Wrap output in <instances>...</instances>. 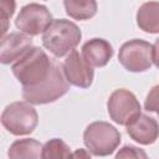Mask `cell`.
Instances as JSON below:
<instances>
[{"label":"cell","instance_id":"cell-14","mask_svg":"<svg viewBox=\"0 0 159 159\" xmlns=\"http://www.w3.org/2000/svg\"><path fill=\"white\" fill-rule=\"evenodd\" d=\"M7 155L12 159H39L42 158V145L32 138L19 139L10 145Z\"/></svg>","mask_w":159,"mask_h":159},{"label":"cell","instance_id":"cell-12","mask_svg":"<svg viewBox=\"0 0 159 159\" xmlns=\"http://www.w3.org/2000/svg\"><path fill=\"white\" fill-rule=\"evenodd\" d=\"M112 56L113 47L104 39H92L82 46V57L92 67H104Z\"/></svg>","mask_w":159,"mask_h":159},{"label":"cell","instance_id":"cell-2","mask_svg":"<svg viewBox=\"0 0 159 159\" xmlns=\"http://www.w3.org/2000/svg\"><path fill=\"white\" fill-rule=\"evenodd\" d=\"M82 32L80 27L66 19L52 20L42 35V45L56 57H63L72 52L80 43Z\"/></svg>","mask_w":159,"mask_h":159},{"label":"cell","instance_id":"cell-4","mask_svg":"<svg viewBox=\"0 0 159 159\" xmlns=\"http://www.w3.org/2000/svg\"><path fill=\"white\" fill-rule=\"evenodd\" d=\"M83 143L87 150L96 157L111 155L120 143V133L112 124L98 120L84 129Z\"/></svg>","mask_w":159,"mask_h":159},{"label":"cell","instance_id":"cell-21","mask_svg":"<svg viewBox=\"0 0 159 159\" xmlns=\"http://www.w3.org/2000/svg\"><path fill=\"white\" fill-rule=\"evenodd\" d=\"M72 157H84V158H88V157H91V154H89V152L86 153L83 149H78L75 153H72Z\"/></svg>","mask_w":159,"mask_h":159},{"label":"cell","instance_id":"cell-15","mask_svg":"<svg viewBox=\"0 0 159 159\" xmlns=\"http://www.w3.org/2000/svg\"><path fill=\"white\" fill-rule=\"evenodd\" d=\"M66 14L75 20H89L97 14L96 0H63Z\"/></svg>","mask_w":159,"mask_h":159},{"label":"cell","instance_id":"cell-19","mask_svg":"<svg viewBox=\"0 0 159 159\" xmlns=\"http://www.w3.org/2000/svg\"><path fill=\"white\" fill-rule=\"evenodd\" d=\"M147 153L133 145H124L117 154L116 158H147Z\"/></svg>","mask_w":159,"mask_h":159},{"label":"cell","instance_id":"cell-16","mask_svg":"<svg viewBox=\"0 0 159 159\" xmlns=\"http://www.w3.org/2000/svg\"><path fill=\"white\" fill-rule=\"evenodd\" d=\"M70 157H72L71 149L62 139L53 138L42 145V158L45 159L70 158Z\"/></svg>","mask_w":159,"mask_h":159},{"label":"cell","instance_id":"cell-9","mask_svg":"<svg viewBox=\"0 0 159 159\" xmlns=\"http://www.w3.org/2000/svg\"><path fill=\"white\" fill-rule=\"evenodd\" d=\"M62 70L68 83L72 86L88 88L93 82V67L88 65L76 50L67 55L66 60L62 63Z\"/></svg>","mask_w":159,"mask_h":159},{"label":"cell","instance_id":"cell-10","mask_svg":"<svg viewBox=\"0 0 159 159\" xmlns=\"http://www.w3.org/2000/svg\"><path fill=\"white\" fill-rule=\"evenodd\" d=\"M125 127L129 137L143 145L153 144L159 137L158 122L144 113L137 114Z\"/></svg>","mask_w":159,"mask_h":159},{"label":"cell","instance_id":"cell-8","mask_svg":"<svg viewBox=\"0 0 159 159\" xmlns=\"http://www.w3.org/2000/svg\"><path fill=\"white\" fill-rule=\"evenodd\" d=\"M52 15L45 5L31 2L25 5L16 16V27L29 36H37L43 34L52 22Z\"/></svg>","mask_w":159,"mask_h":159},{"label":"cell","instance_id":"cell-1","mask_svg":"<svg viewBox=\"0 0 159 159\" xmlns=\"http://www.w3.org/2000/svg\"><path fill=\"white\" fill-rule=\"evenodd\" d=\"M53 62L47 53L36 46H32L24 56L12 63L11 71L22 87H34L46 80L52 70Z\"/></svg>","mask_w":159,"mask_h":159},{"label":"cell","instance_id":"cell-11","mask_svg":"<svg viewBox=\"0 0 159 159\" xmlns=\"http://www.w3.org/2000/svg\"><path fill=\"white\" fill-rule=\"evenodd\" d=\"M32 47V40L26 34L11 32L1 37L0 61L4 65L16 62Z\"/></svg>","mask_w":159,"mask_h":159},{"label":"cell","instance_id":"cell-3","mask_svg":"<svg viewBox=\"0 0 159 159\" xmlns=\"http://www.w3.org/2000/svg\"><path fill=\"white\" fill-rule=\"evenodd\" d=\"M70 89V83L62 67L53 62L52 70L46 80L34 87H22V97L31 104H47L65 96Z\"/></svg>","mask_w":159,"mask_h":159},{"label":"cell","instance_id":"cell-6","mask_svg":"<svg viewBox=\"0 0 159 159\" xmlns=\"http://www.w3.org/2000/svg\"><path fill=\"white\" fill-rule=\"evenodd\" d=\"M118 60L129 72H144L153 63V45L139 39L127 41L119 48Z\"/></svg>","mask_w":159,"mask_h":159},{"label":"cell","instance_id":"cell-17","mask_svg":"<svg viewBox=\"0 0 159 159\" xmlns=\"http://www.w3.org/2000/svg\"><path fill=\"white\" fill-rule=\"evenodd\" d=\"M16 7L15 0H0V21H1V37L5 36L7 27H9V20L14 15Z\"/></svg>","mask_w":159,"mask_h":159},{"label":"cell","instance_id":"cell-13","mask_svg":"<svg viewBox=\"0 0 159 159\" xmlns=\"http://www.w3.org/2000/svg\"><path fill=\"white\" fill-rule=\"evenodd\" d=\"M137 25L148 34H159V1L144 2L137 11Z\"/></svg>","mask_w":159,"mask_h":159},{"label":"cell","instance_id":"cell-18","mask_svg":"<svg viewBox=\"0 0 159 159\" xmlns=\"http://www.w3.org/2000/svg\"><path fill=\"white\" fill-rule=\"evenodd\" d=\"M144 108H145V111L154 112L159 116V84L154 86L149 91V93L145 98V102H144Z\"/></svg>","mask_w":159,"mask_h":159},{"label":"cell","instance_id":"cell-20","mask_svg":"<svg viewBox=\"0 0 159 159\" xmlns=\"http://www.w3.org/2000/svg\"><path fill=\"white\" fill-rule=\"evenodd\" d=\"M153 63L159 68V39L153 45Z\"/></svg>","mask_w":159,"mask_h":159},{"label":"cell","instance_id":"cell-5","mask_svg":"<svg viewBox=\"0 0 159 159\" xmlns=\"http://www.w3.org/2000/svg\"><path fill=\"white\" fill-rule=\"evenodd\" d=\"M39 123L36 109L27 101L14 102L5 107L1 113L2 127L14 135L31 134Z\"/></svg>","mask_w":159,"mask_h":159},{"label":"cell","instance_id":"cell-7","mask_svg":"<svg viewBox=\"0 0 159 159\" xmlns=\"http://www.w3.org/2000/svg\"><path fill=\"white\" fill-rule=\"evenodd\" d=\"M107 111L114 123L127 125L137 114L140 113V103L133 92L125 88H118L109 96Z\"/></svg>","mask_w":159,"mask_h":159}]
</instances>
